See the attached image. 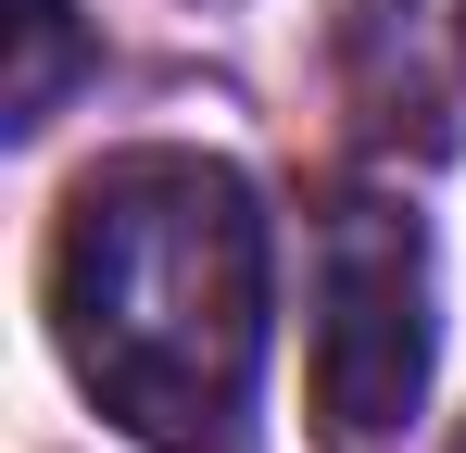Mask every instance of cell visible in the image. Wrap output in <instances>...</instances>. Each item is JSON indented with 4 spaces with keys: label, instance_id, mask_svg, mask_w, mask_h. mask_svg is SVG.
<instances>
[{
    "label": "cell",
    "instance_id": "6da1fadb",
    "mask_svg": "<svg viewBox=\"0 0 466 453\" xmlns=\"http://www.w3.org/2000/svg\"><path fill=\"white\" fill-rule=\"evenodd\" d=\"M51 353L152 453H252L265 189L228 151H101L51 226Z\"/></svg>",
    "mask_w": 466,
    "mask_h": 453
},
{
    "label": "cell",
    "instance_id": "7a4b0ae2",
    "mask_svg": "<svg viewBox=\"0 0 466 453\" xmlns=\"http://www.w3.org/2000/svg\"><path fill=\"white\" fill-rule=\"evenodd\" d=\"M429 353H441V315H429V226L353 189L315 226V403L340 441H390L416 403H429Z\"/></svg>",
    "mask_w": 466,
    "mask_h": 453
},
{
    "label": "cell",
    "instance_id": "3957f363",
    "mask_svg": "<svg viewBox=\"0 0 466 453\" xmlns=\"http://www.w3.org/2000/svg\"><path fill=\"white\" fill-rule=\"evenodd\" d=\"M25 64H13V126H51L64 76H76V0H25Z\"/></svg>",
    "mask_w": 466,
    "mask_h": 453
}]
</instances>
